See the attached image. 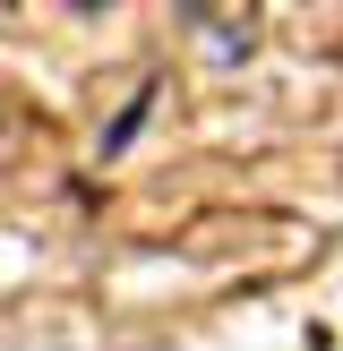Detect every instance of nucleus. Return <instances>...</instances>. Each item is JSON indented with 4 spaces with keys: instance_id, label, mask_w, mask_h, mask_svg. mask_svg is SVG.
I'll return each mask as SVG.
<instances>
[]
</instances>
